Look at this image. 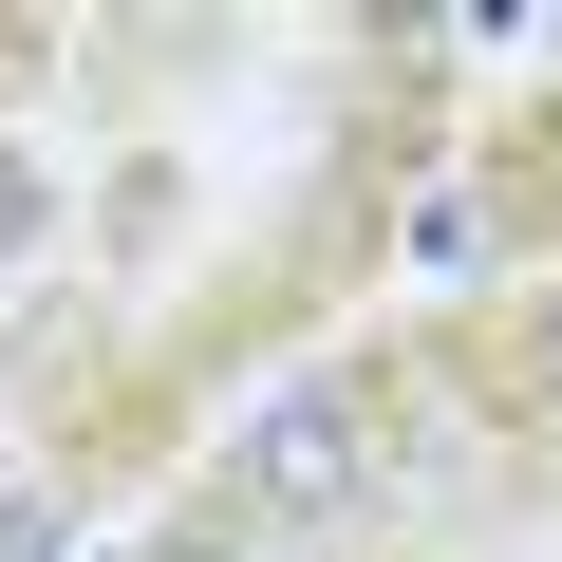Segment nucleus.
<instances>
[{
	"instance_id": "f257e3e1",
	"label": "nucleus",
	"mask_w": 562,
	"mask_h": 562,
	"mask_svg": "<svg viewBox=\"0 0 562 562\" xmlns=\"http://www.w3.org/2000/svg\"><path fill=\"white\" fill-rule=\"evenodd\" d=\"M357 506H375V413L319 375L244 431V525H357Z\"/></svg>"
},
{
	"instance_id": "39448f33",
	"label": "nucleus",
	"mask_w": 562,
	"mask_h": 562,
	"mask_svg": "<svg viewBox=\"0 0 562 562\" xmlns=\"http://www.w3.org/2000/svg\"><path fill=\"white\" fill-rule=\"evenodd\" d=\"M543 375H562V319H543Z\"/></svg>"
},
{
	"instance_id": "7ed1b4c3",
	"label": "nucleus",
	"mask_w": 562,
	"mask_h": 562,
	"mask_svg": "<svg viewBox=\"0 0 562 562\" xmlns=\"http://www.w3.org/2000/svg\"><path fill=\"white\" fill-rule=\"evenodd\" d=\"M76 525H57V487H0V562H57Z\"/></svg>"
},
{
	"instance_id": "f03ea898",
	"label": "nucleus",
	"mask_w": 562,
	"mask_h": 562,
	"mask_svg": "<svg viewBox=\"0 0 562 562\" xmlns=\"http://www.w3.org/2000/svg\"><path fill=\"white\" fill-rule=\"evenodd\" d=\"M150 562H281V525H244V506H206V525H169Z\"/></svg>"
},
{
	"instance_id": "20e7f679",
	"label": "nucleus",
	"mask_w": 562,
	"mask_h": 562,
	"mask_svg": "<svg viewBox=\"0 0 562 562\" xmlns=\"http://www.w3.org/2000/svg\"><path fill=\"white\" fill-rule=\"evenodd\" d=\"M0 244H38V169H0Z\"/></svg>"
}]
</instances>
